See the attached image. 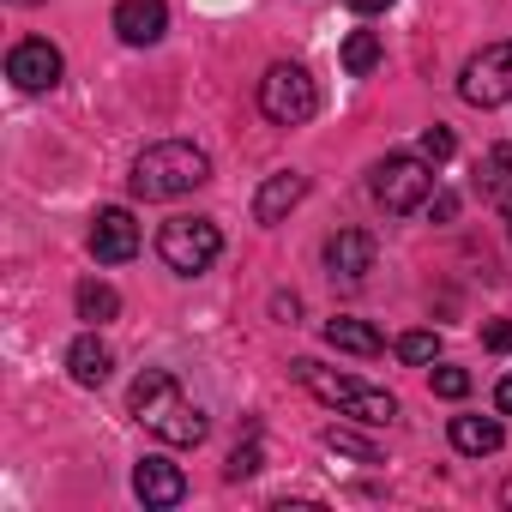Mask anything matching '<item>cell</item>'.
<instances>
[{
	"label": "cell",
	"mask_w": 512,
	"mask_h": 512,
	"mask_svg": "<svg viewBox=\"0 0 512 512\" xmlns=\"http://www.w3.org/2000/svg\"><path fill=\"white\" fill-rule=\"evenodd\" d=\"M127 410H133L163 446H199V440L211 434L205 410L181 392V380H175L169 368H145V374L133 380V392H127Z\"/></svg>",
	"instance_id": "cell-1"
},
{
	"label": "cell",
	"mask_w": 512,
	"mask_h": 512,
	"mask_svg": "<svg viewBox=\"0 0 512 512\" xmlns=\"http://www.w3.org/2000/svg\"><path fill=\"white\" fill-rule=\"evenodd\" d=\"M211 181V157L199 151V145H187V139H157V145H145L139 157H133V175H127V187H133V199H181V193H193V187H205Z\"/></svg>",
	"instance_id": "cell-2"
},
{
	"label": "cell",
	"mask_w": 512,
	"mask_h": 512,
	"mask_svg": "<svg viewBox=\"0 0 512 512\" xmlns=\"http://www.w3.org/2000/svg\"><path fill=\"white\" fill-rule=\"evenodd\" d=\"M290 368H296V380H302L320 404H332V410H344V416H356V422H368V428L398 422V398H392V392L362 386V380H350V374H332V368H320L314 356H302V362H290Z\"/></svg>",
	"instance_id": "cell-3"
},
{
	"label": "cell",
	"mask_w": 512,
	"mask_h": 512,
	"mask_svg": "<svg viewBox=\"0 0 512 512\" xmlns=\"http://www.w3.org/2000/svg\"><path fill=\"white\" fill-rule=\"evenodd\" d=\"M157 253H163V266L181 272V278H199L217 253H223V229L211 217H169L157 229Z\"/></svg>",
	"instance_id": "cell-4"
},
{
	"label": "cell",
	"mask_w": 512,
	"mask_h": 512,
	"mask_svg": "<svg viewBox=\"0 0 512 512\" xmlns=\"http://www.w3.org/2000/svg\"><path fill=\"white\" fill-rule=\"evenodd\" d=\"M314 109H320V85L308 79V67H296V61L266 67V79H260V115L266 121L302 127V121H314Z\"/></svg>",
	"instance_id": "cell-5"
},
{
	"label": "cell",
	"mask_w": 512,
	"mask_h": 512,
	"mask_svg": "<svg viewBox=\"0 0 512 512\" xmlns=\"http://www.w3.org/2000/svg\"><path fill=\"white\" fill-rule=\"evenodd\" d=\"M368 187H374V199L392 211V217H410V211H422L428 205V193H434V163L428 157H380L374 163V175H368Z\"/></svg>",
	"instance_id": "cell-6"
},
{
	"label": "cell",
	"mask_w": 512,
	"mask_h": 512,
	"mask_svg": "<svg viewBox=\"0 0 512 512\" xmlns=\"http://www.w3.org/2000/svg\"><path fill=\"white\" fill-rule=\"evenodd\" d=\"M458 97L470 109H500L512 97V43H488L482 55H470L458 73Z\"/></svg>",
	"instance_id": "cell-7"
},
{
	"label": "cell",
	"mask_w": 512,
	"mask_h": 512,
	"mask_svg": "<svg viewBox=\"0 0 512 512\" xmlns=\"http://www.w3.org/2000/svg\"><path fill=\"white\" fill-rule=\"evenodd\" d=\"M61 73H67V61H61V49L43 43V37H25V43H13V55H7V79H13L19 91H55Z\"/></svg>",
	"instance_id": "cell-8"
},
{
	"label": "cell",
	"mask_w": 512,
	"mask_h": 512,
	"mask_svg": "<svg viewBox=\"0 0 512 512\" xmlns=\"http://www.w3.org/2000/svg\"><path fill=\"white\" fill-rule=\"evenodd\" d=\"M91 253H97V266H127L139 253V223L127 205H103L91 217Z\"/></svg>",
	"instance_id": "cell-9"
},
{
	"label": "cell",
	"mask_w": 512,
	"mask_h": 512,
	"mask_svg": "<svg viewBox=\"0 0 512 512\" xmlns=\"http://www.w3.org/2000/svg\"><path fill=\"white\" fill-rule=\"evenodd\" d=\"M326 272H332V284H362L374 272V235L368 229H338L326 241Z\"/></svg>",
	"instance_id": "cell-10"
},
{
	"label": "cell",
	"mask_w": 512,
	"mask_h": 512,
	"mask_svg": "<svg viewBox=\"0 0 512 512\" xmlns=\"http://www.w3.org/2000/svg\"><path fill=\"white\" fill-rule=\"evenodd\" d=\"M163 31H169V7H163V0H121V7H115V37L127 49H151V43H163Z\"/></svg>",
	"instance_id": "cell-11"
},
{
	"label": "cell",
	"mask_w": 512,
	"mask_h": 512,
	"mask_svg": "<svg viewBox=\"0 0 512 512\" xmlns=\"http://www.w3.org/2000/svg\"><path fill=\"white\" fill-rule=\"evenodd\" d=\"M302 199H308V175L302 169H278V175L260 181V193H253V217H260V223H284Z\"/></svg>",
	"instance_id": "cell-12"
},
{
	"label": "cell",
	"mask_w": 512,
	"mask_h": 512,
	"mask_svg": "<svg viewBox=\"0 0 512 512\" xmlns=\"http://www.w3.org/2000/svg\"><path fill=\"white\" fill-rule=\"evenodd\" d=\"M133 494H139L145 506H181V500H187V476H181V464H169V458H139Z\"/></svg>",
	"instance_id": "cell-13"
},
{
	"label": "cell",
	"mask_w": 512,
	"mask_h": 512,
	"mask_svg": "<svg viewBox=\"0 0 512 512\" xmlns=\"http://www.w3.org/2000/svg\"><path fill=\"white\" fill-rule=\"evenodd\" d=\"M67 374H73L79 386H91V392H97V386L115 374V350H109L97 332H79V338L67 344Z\"/></svg>",
	"instance_id": "cell-14"
},
{
	"label": "cell",
	"mask_w": 512,
	"mask_h": 512,
	"mask_svg": "<svg viewBox=\"0 0 512 512\" xmlns=\"http://www.w3.org/2000/svg\"><path fill=\"white\" fill-rule=\"evenodd\" d=\"M452 446L464 458H494L506 446V428L494 416H452Z\"/></svg>",
	"instance_id": "cell-15"
},
{
	"label": "cell",
	"mask_w": 512,
	"mask_h": 512,
	"mask_svg": "<svg viewBox=\"0 0 512 512\" xmlns=\"http://www.w3.org/2000/svg\"><path fill=\"white\" fill-rule=\"evenodd\" d=\"M326 344L344 350V356H380L386 350V338L368 320H326Z\"/></svg>",
	"instance_id": "cell-16"
},
{
	"label": "cell",
	"mask_w": 512,
	"mask_h": 512,
	"mask_svg": "<svg viewBox=\"0 0 512 512\" xmlns=\"http://www.w3.org/2000/svg\"><path fill=\"white\" fill-rule=\"evenodd\" d=\"M506 187H512V145H488L476 157V193L482 199H500Z\"/></svg>",
	"instance_id": "cell-17"
},
{
	"label": "cell",
	"mask_w": 512,
	"mask_h": 512,
	"mask_svg": "<svg viewBox=\"0 0 512 512\" xmlns=\"http://www.w3.org/2000/svg\"><path fill=\"white\" fill-rule=\"evenodd\" d=\"M115 314H121V296H115L103 278H85V284H79V320L103 326V320H115Z\"/></svg>",
	"instance_id": "cell-18"
},
{
	"label": "cell",
	"mask_w": 512,
	"mask_h": 512,
	"mask_svg": "<svg viewBox=\"0 0 512 512\" xmlns=\"http://www.w3.org/2000/svg\"><path fill=\"white\" fill-rule=\"evenodd\" d=\"M380 55H386V49H380V37H374V31H350V37H344V73H356V79H362V73H374V67H380Z\"/></svg>",
	"instance_id": "cell-19"
},
{
	"label": "cell",
	"mask_w": 512,
	"mask_h": 512,
	"mask_svg": "<svg viewBox=\"0 0 512 512\" xmlns=\"http://www.w3.org/2000/svg\"><path fill=\"white\" fill-rule=\"evenodd\" d=\"M398 362H410V368L440 362V332H404L398 338Z\"/></svg>",
	"instance_id": "cell-20"
},
{
	"label": "cell",
	"mask_w": 512,
	"mask_h": 512,
	"mask_svg": "<svg viewBox=\"0 0 512 512\" xmlns=\"http://www.w3.org/2000/svg\"><path fill=\"white\" fill-rule=\"evenodd\" d=\"M320 440H326V452H338V458H356V464H380V452H374L362 434H350V428H326Z\"/></svg>",
	"instance_id": "cell-21"
},
{
	"label": "cell",
	"mask_w": 512,
	"mask_h": 512,
	"mask_svg": "<svg viewBox=\"0 0 512 512\" xmlns=\"http://www.w3.org/2000/svg\"><path fill=\"white\" fill-rule=\"evenodd\" d=\"M260 464H266V458H260V440H253V434H247V440H241V446L229 452V464H223V476H229V482H247V476H253V470H260Z\"/></svg>",
	"instance_id": "cell-22"
},
{
	"label": "cell",
	"mask_w": 512,
	"mask_h": 512,
	"mask_svg": "<svg viewBox=\"0 0 512 512\" xmlns=\"http://www.w3.org/2000/svg\"><path fill=\"white\" fill-rule=\"evenodd\" d=\"M428 386H434V398H464V392H470V374H464V368H434Z\"/></svg>",
	"instance_id": "cell-23"
},
{
	"label": "cell",
	"mask_w": 512,
	"mask_h": 512,
	"mask_svg": "<svg viewBox=\"0 0 512 512\" xmlns=\"http://www.w3.org/2000/svg\"><path fill=\"white\" fill-rule=\"evenodd\" d=\"M452 151H458V139H452L446 127H428V133H422V157H428V163H446Z\"/></svg>",
	"instance_id": "cell-24"
},
{
	"label": "cell",
	"mask_w": 512,
	"mask_h": 512,
	"mask_svg": "<svg viewBox=\"0 0 512 512\" xmlns=\"http://www.w3.org/2000/svg\"><path fill=\"white\" fill-rule=\"evenodd\" d=\"M482 344H488V350H512V326H506V320H494V326L482 332Z\"/></svg>",
	"instance_id": "cell-25"
},
{
	"label": "cell",
	"mask_w": 512,
	"mask_h": 512,
	"mask_svg": "<svg viewBox=\"0 0 512 512\" xmlns=\"http://www.w3.org/2000/svg\"><path fill=\"white\" fill-rule=\"evenodd\" d=\"M428 211H434V223H452V217H458V199H452V193H434Z\"/></svg>",
	"instance_id": "cell-26"
},
{
	"label": "cell",
	"mask_w": 512,
	"mask_h": 512,
	"mask_svg": "<svg viewBox=\"0 0 512 512\" xmlns=\"http://www.w3.org/2000/svg\"><path fill=\"white\" fill-rule=\"evenodd\" d=\"M494 410L512 416V374H500V386H494Z\"/></svg>",
	"instance_id": "cell-27"
},
{
	"label": "cell",
	"mask_w": 512,
	"mask_h": 512,
	"mask_svg": "<svg viewBox=\"0 0 512 512\" xmlns=\"http://www.w3.org/2000/svg\"><path fill=\"white\" fill-rule=\"evenodd\" d=\"M344 7H350V13H386L392 0H344Z\"/></svg>",
	"instance_id": "cell-28"
},
{
	"label": "cell",
	"mask_w": 512,
	"mask_h": 512,
	"mask_svg": "<svg viewBox=\"0 0 512 512\" xmlns=\"http://www.w3.org/2000/svg\"><path fill=\"white\" fill-rule=\"evenodd\" d=\"M13 7H43V0H13Z\"/></svg>",
	"instance_id": "cell-29"
},
{
	"label": "cell",
	"mask_w": 512,
	"mask_h": 512,
	"mask_svg": "<svg viewBox=\"0 0 512 512\" xmlns=\"http://www.w3.org/2000/svg\"><path fill=\"white\" fill-rule=\"evenodd\" d=\"M500 500H506V506H512V482H506V494H500Z\"/></svg>",
	"instance_id": "cell-30"
},
{
	"label": "cell",
	"mask_w": 512,
	"mask_h": 512,
	"mask_svg": "<svg viewBox=\"0 0 512 512\" xmlns=\"http://www.w3.org/2000/svg\"><path fill=\"white\" fill-rule=\"evenodd\" d=\"M506 235H512V205H506Z\"/></svg>",
	"instance_id": "cell-31"
}]
</instances>
